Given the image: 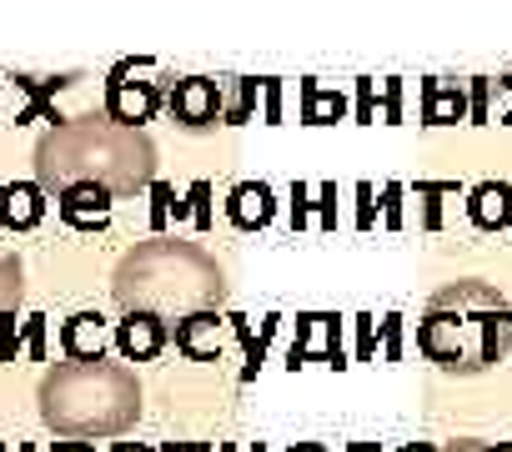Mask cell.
I'll list each match as a JSON object with an SVG mask.
<instances>
[{"instance_id": "3957f363", "label": "cell", "mask_w": 512, "mask_h": 452, "mask_svg": "<svg viewBox=\"0 0 512 452\" xmlns=\"http://www.w3.org/2000/svg\"><path fill=\"white\" fill-rule=\"evenodd\" d=\"M111 297L121 312H151L161 322H181L191 312H211L226 297L221 262L181 237H151L131 247L111 277Z\"/></svg>"}, {"instance_id": "8fae6325", "label": "cell", "mask_w": 512, "mask_h": 452, "mask_svg": "<svg viewBox=\"0 0 512 452\" xmlns=\"http://www.w3.org/2000/svg\"><path fill=\"white\" fill-rule=\"evenodd\" d=\"M226 211H231L236 226H246V232H251V226H267L272 211H277V206H272V186H267V181H241V186L231 191Z\"/></svg>"}, {"instance_id": "5bb4252c", "label": "cell", "mask_w": 512, "mask_h": 452, "mask_svg": "<svg viewBox=\"0 0 512 452\" xmlns=\"http://www.w3.org/2000/svg\"><path fill=\"white\" fill-rule=\"evenodd\" d=\"M467 211H472V221L477 226H507L512 221V186H502V181H487V186H477L472 191V201H467Z\"/></svg>"}, {"instance_id": "7c38bea8", "label": "cell", "mask_w": 512, "mask_h": 452, "mask_svg": "<svg viewBox=\"0 0 512 452\" xmlns=\"http://www.w3.org/2000/svg\"><path fill=\"white\" fill-rule=\"evenodd\" d=\"M61 347H66L71 362H91V357H101V347H106V322H101L96 312H76V317L61 327Z\"/></svg>"}, {"instance_id": "277c9868", "label": "cell", "mask_w": 512, "mask_h": 452, "mask_svg": "<svg viewBox=\"0 0 512 452\" xmlns=\"http://www.w3.org/2000/svg\"><path fill=\"white\" fill-rule=\"evenodd\" d=\"M41 417L56 437H121L141 417V382L121 362L66 357L41 377Z\"/></svg>"}, {"instance_id": "d6986e66", "label": "cell", "mask_w": 512, "mask_h": 452, "mask_svg": "<svg viewBox=\"0 0 512 452\" xmlns=\"http://www.w3.org/2000/svg\"><path fill=\"white\" fill-rule=\"evenodd\" d=\"M262 96H267V121H282V86L262 81Z\"/></svg>"}, {"instance_id": "44dd1931", "label": "cell", "mask_w": 512, "mask_h": 452, "mask_svg": "<svg viewBox=\"0 0 512 452\" xmlns=\"http://www.w3.org/2000/svg\"><path fill=\"white\" fill-rule=\"evenodd\" d=\"M292 452H327V447H322V442H297Z\"/></svg>"}, {"instance_id": "9a60e30c", "label": "cell", "mask_w": 512, "mask_h": 452, "mask_svg": "<svg viewBox=\"0 0 512 452\" xmlns=\"http://www.w3.org/2000/svg\"><path fill=\"white\" fill-rule=\"evenodd\" d=\"M347 116V96L342 91H327L317 81H302V121L307 126H327V121H342Z\"/></svg>"}, {"instance_id": "30bf717a", "label": "cell", "mask_w": 512, "mask_h": 452, "mask_svg": "<svg viewBox=\"0 0 512 452\" xmlns=\"http://www.w3.org/2000/svg\"><path fill=\"white\" fill-rule=\"evenodd\" d=\"M46 216V186L41 181H16L0 191V226H36Z\"/></svg>"}, {"instance_id": "ba28073f", "label": "cell", "mask_w": 512, "mask_h": 452, "mask_svg": "<svg viewBox=\"0 0 512 452\" xmlns=\"http://www.w3.org/2000/svg\"><path fill=\"white\" fill-rule=\"evenodd\" d=\"M56 206L71 226H81V232H96V226L111 221V191L106 186H91V181H76L66 191H56Z\"/></svg>"}, {"instance_id": "7a4b0ae2", "label": "cell", "mask_w": 512, "mask_h": 452, "mask_svg": "<svg viewBox=\"0 0 512 452\" xmlns=\"http://www.w3.org/2000/svg\"><path fill=\"white\" fill-rule=\"evenodd\" d=\"M417 347L452 377H477L512 352V302L477 277L432 292L417 322Z\"/></svg>"}, {"instance_id": "ffe728a7", "label": "cell", "mask_w": 512, "mask_h": 452, "mask_svg": "<svg viewBox=\"0 0 512 452\" xmlns=\"http://www.w3.org/2000/svg\"><path fill=\"white\" fill-rule=\"evenodd\" d=\"M56 452H91L86 442H56Z\"/></svg>"}, {"instance_id": "603a6c76", "label": "cell", "mask_w": 512, "mask_h": 452, "mask_svg": "<svg viewBox=\"0 0 512 452\" xmlns=\"http://www.w3.org/2000/svg\"><path fill=\"white\" fill-rule=\"evenodd\" d=\"M116 452H151V447H131V442H121V447H116Z\"/></svg>"}, {"instance_id": "4fadbf2b", "label": "cell", "mask_w": 512, "mask_h": 452, "mask_svg": "<svg viewBox=\"0 0 512 452\" xmlns=\"http://www.w3.org/2000/svg\"><path fill=\"white\" fill-rule=\"evenodd\" d=\"M467 116V96L457 81H427L422 86V121L427 126H447V121H462Z\"/></svg>"}, {"instance_id": "52a82bcc", "label": "cell", "mask_w": 512, "mask_h": 452, "mask_svg": "<svg viewBox=\"0 0 512 452\" xmlns=\"http://www.w3.org/2000/svg\"><path fill=\"white\" fill-rule=\"evenodd\" d=\"M226 327H231V322H221L216 307H211V312H191V317L176 322V347H181L191 362H216L221 347H226Z\"/></svg>"}, {"instance_id": "ac0fdd59", "label": "cell", "mask_w": 512, "mask_h": 452, "mask_svg": "<svg viewBox=\"0 0 512 452\" xmlns=\"http://www.w3.org/2000/svg\"><path fill=\"white\" fill-rule=\"evenodd\" d=\"M442 452H512V442H477V437H457V442H447Z\"/></svg>"}, {"instance_id": "7402d4cb", "label": "cell", "mask_w": 512, "mask_h": 452, "mask_svg": "<svg viewBox=\"0 0 512 452\" xmlns=\"http://www.w3.org/2000/svg\"><path fill=\"white\" fill-rule=\"evenodd\" d=\"M402 452H442V447H427V442H412V447H402Z\"/></svg>"}, {"instance_id": "6da1fadb", "label": "cell", "mask_w": 512, "mask_h": 452, "mask_svg": "<svg viewBox=\"0 0 512 452\" xmlns=\"http://www.w3.org/2000/svg\"><path fill=\"white\" fill-rule=\"evenodd\" d=\"M36 181L46 191H66L76 181H91V186H106L111 196H131V191L156 181V146L141 136V126H121L106 111L71 116L41 136Z\"/></svg>"}, {"instance_id": "cb8c5ba5", "label": "cell", "mask_w": 512, "mask_h": 452, "mask_svg": "<svg viewBox=\"0 0 512 452\" xmlns=\"http://www.w3.org/2000/svg\"><path fill=\"white\" fill-rule=\"evenodd\" d=\"M0 96H6V81H0ZM0 121H6V111H0Z\"/></svg>"}, {"instance_id": "2e32d148", "label": "cell", "mask_w": 512, "mask_h": 452, "mask_svg": "<svg viewBox=\"0 0 512 452\" xmlns=\"http://www.w3.org/2000/svg\"><path fill=\"white\" fill-rule=\"evenodd\" d=\"M302 342L292 347V367H302V357L322 352L327 362H337V347H332V317H302Z\"/></svg>"}, {"instance_id": "5b68a950", "label": "cell", "mask_w": 512, "mask_h": 452, "mask_svg": "<svg viewBox=\"0 0 512 452\" xmlns=\"http://www.w3.org/2000/svg\"><path fill=\"white\" fill-rule=\"evenodd\" d=\"M166 101V81H131V61H121L106 81V116L121 126H141L161 111Z\"/></svg>"}, {"instance_id": "8992f818", "label": "cell", "mask_w": 512, "mask_h": 452, "mask_svg": "<svg viewBox=\"0 0 512 452\" xmlns=\"http://www.w3.org/2000/svg\"><path fill=\"white\" fill-rule=\"evenodd\" d=\"M166 111H171V121H181L186 131H211V126L221 121V111H226L221 81H211V76H186V81H176L171 96H166Z\"/></svg>"}, {"instance_id": "e0dca14e", "label": "cell", "mask_w": 512, "mask_h": 452, "mask_svg": "<svg viewBox=\"0 0 512 452\" xmlns=\"http://www.w3.org/2000/svg\"><path fill=\"white\" fill-rule=\"evenodd\" d=\"M21 297H26V282H21V262H0V312H21Z\"/></svg>"}, {"instance_id": "9c48e42d", "label": "cell", "mask_w": 512, "mask_h": 452, "mask_svg": "<svg viewBox=\"0 0 512 452\" xmlns=\"http://www.w3.org/2000/svg\"><path fill=\"white\" fill-rule=\"evenodd\" d=\"M166 322L161 317H151V312H126V322L116 327V347H121V357H131V362H151L161 347H166Z\"/></svg>"}]
</instances>
